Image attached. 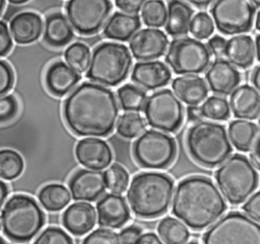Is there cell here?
Listing matches in <instances>:
<instances>
[{
  "mask_svg": "<svg viewBox=\"0 0 260 244\" xmlns=\"http://www.w3.org/2000/svg\"><path fill=\"white\" fill-rule=\"evenodd\" d=\"M177 146L175 140L158 131L148 130L136 139L133 155L139 165L148 169H161L175 159Z\"/></svg>",
  "mask_w": 260,
  "mask_h": 244,
  "instance_id": "cell-10",
  "label": "cell"
},
{
  "mask_svg": "<svg viewBox=\"0 0 260 244\" xmlns=\"http://www.w3.org/2000/svg\"><path fill=\"white\" fill-rule=\"evenodd\" d=\"M132 58L128 48L118 43H103L92 52L86 76L101 85L117 86L130 71Z\"/></svg>",
  "mask_w": 260,
  "mask_h": 244,
  "instance_id": "cell-6",
  "label": "cell"
},
{
  "mask_svg": "<svg viewBox=\"0 0 260 244\" xmlns=\"http://www.w3.org/2000/svg\"><path fill=\"white\" fill-rule=\"evenodd\" d=\"M210 12L218 31L232 35L251 29L255 7L250 0H215Z\"/></svg>",
  "mask_w": 260,
  "mask_h": 244,
  "instance_id": "cell-12",
  "label": "cell"
},
{
  "mask_svg": "<svg viewBox=\"0 0 260 244\" xmlns=\"http://www.w3.org/2000/svg\"><path fill=\"white\" fill-rule=\"evenodd\" d=\"M255 51L252 37L247 34H239L226 42L224 56L232 65L241 69H247L254 62Z\"/></svg>",
  "mask_w": 260,
  "mask_h": 244,
  "instance_id": "cell-26",
  "label": "cell"
},
{
  "mask_svg": "<svg viewBox=\"0 0 260 244\" xmlns=\"http://www.w3.org/2000/svg\"><path fill=\"white\" fill-rule=\"evenodd\" d=\"M157 232L165 244H185L190 236L187 227L172 217L164 218L158 223Z\"/></svg>",
  "mask_w": 260,
  "mask_h": 244,
  "instance_id": "cell-31",
  "label": "cell"
},
{
  "mask_svg": "<svg viewBox=\"0 0 260 244\" xmlns=\"http://www.w3.org/2000/svg\"><path fill=\"white\" fill-rule=\"evenodd\" d=\"M187 244H198L197 242H194V241H192V242H189V243H187Z\"/></svg>",
  "mask_w": 260,
  "mask_h": 244,
  "instance_id": "cell-61",
  "label": "cell"
},
{
  "mask_svg": "<svg viewBox=\"0 0 260 244\" xmlns=\"http://www.w3.org/2000/svg\"><path fill=\"white\" fill-rule=\"evenodd\" d=\"M73 37V30L67 18L60 12L50 14L46 18L44 40L52 47H62Z\"/></svg>",
  "mask_w": 260,
  "mask_h": 244,
  "instance_id": "cell-29",
  "label": "cell"
},
{
  "mask_svg": "<svg viewBox=\"0 0 260 244\" xmlns=\"http://www.w3.org/2000/svg\"><path fill=\"white\" fill-rule=\"evenodd\" d=\"M79 79L78 72L61 61L51 64L45 76L48 90L57 96H63L72 90Z\"/></svg>",
  "mask_w": 260,
  "mask_h": 244,
  "instance_id": "cell-22",
  "label": "cell"
},
{
  "mask_svg": "<svg viewBox=\"0 0 260 244\" xmlns=\"http://www.w3.org/2000/svg\"><path fill=\"white\" fill-rule=\"evenodd\" d=\"M67 187L58 183L47 184L39 192V199L42 206L50 212H57L64 209L71 199Z\"/></svg>",
  "mask_w": 260,
  "mask_h": 244,
  "instance_id": "cell-30",
  "label": "cell"
},
{
  "mask_svg": "<svg viewBox=\"0 0 260 244\" xmlns=\"http://www.w3.org/2000/svg\"><path fill=\"white\" fill-rule=\"evenodd\" d=\"M214 30L212 18L205 12H198L191 20L190 31L197 39L208 38Z\"/></svg>",
  "mask_w": 260,
  "mask_h": 244,
  "instance_id": "cell-39",
  "label": "cell"
},
{
  "mask_svg": "<svg viewBox=\"0 0 260 244\" xmlns=\"http://www.w3.org/2000/svg\"><path fill=\"white\" fill-rule=\"evenodd\" d=\"M259 125H260V118H259Z\"/></svg>",
  "mask_w": 260,
  "mask_h": 244,
  "instance_id": "cell-62",
  "label": "cell"
},
{
  "mask_svg": "<svg viewBox=\"0 0 260 244\" xmlns=\"http://www.w3.org/2000/svg\"><path fill=\"white\" fill-rule=\"evenodd\" d=\"M141 233H142V230L138 226H134V225L128 226L120 232L119 234L120 242L121 244H135L139 239V237L142 235Z\"/></svg>",
  "mask_w": 260,
  "mask_h": 244,
  "instance_id": "cell-44",
  "label": "cell"
},
{
  "mask_svg": "<svg viewBox=\"0 0 260 244\" xmlns=\"http://www.w3.org/2000/svg\"><path fill=\"white\" fill-rule=\"evenodd\" d=\"M173 179L159 172H142L134 176L127 191L132 212L141 218H156L165 214L171 204Z\"/></svg>",
  "mask_w": 260,
  "mask_h": 244,
  "instance_id": "cell-3",
  "label": "cell"
},
{
  "mask_svg": "<svg viewBox=\"0 0 260 244\" xmlns=\"http://www.w3.org/2000/svg\"><path fill=\"white\" fill-rule=\"evenodd\" d=\"M172 74L168 66L159 61H145L134 65L131 80L147 90L160 88L169 83Z\"/></svg>",
  "mask_w": 260,
  "mask_h": 244,
  "instance_id": "cell-19",
  "label": "cell"
},
{
  "mask_svg": "<svg viewBox=\"0 0 260 244\" xmlns=\"http://www.w3.org/2000/svg\"><path fill=\"white\" fill-rule=\"evenodd\" d=\"M45 224V215L39 204L25 194H14L1 212L4 235L15 242H28Z\"/></svg>",
  "mask_w": 260,
  "mask_h": 244,
  "instance_id": "cell-5",
  "label": "cell"
},
{
  "mask_svg": "<svg viewBox=\"0 0 260 244\" xmlns=\"http://www.w3.org/2000/svg\"><path fill=\"white\" fill-rule=\"evenodd\" d=\"M82 244H121V242L116 232L110 229L100 228L87 235L83 239Z\"/></svg>",
  "mask_w": 260,
  "mask_h": 244,
  "instance_id": "cell-41",
  "label": "cell"
},
{
  "mask_svg": "<svg viewBox=\"0 0 260 244\" xmlns=\"http://www.w3.org/2000/svg\"><path fill=\"white\" fill-rule=\"evenodd\" d=\"M225 201L214 183L204 176H190L178 184L172 212L193 230H202L225 211Z\"/></svg>",
  "mask_w": 260,
  "mask_h": 244,
  "instance_id": "cell-2",
  "label": "cell"
},
{
  "mask_svg": "<svg viewBox=\"0 0 260 244\" xmlns=\"http://www.w3.org/2000/svg\"><path fill=\"white\" fill-rule=\"evenodd\" d=\"M243 210L251 218L260 221V191L254 193L243 206Z\"/></svg>",
  "mask_w": 260,
  "mask_h": 244,
  "instance_id": "cell-45",
  "label": "cell"
},
{
  "mask_svg": "<svg viewBox=\"0 0 260 244\" xmlns=\"http://www.w3.org/2000/svg\"><path fill=\"white\" fill-rule=\"evenodd\" d=\"M120 105L124 110L138 111L144 107L147 99L146 93L132 84H125L117 91Z\"/></svg>",
  "mask_w": 260,
  "mask_h": 244,
  "instance_id": "cell-32",
  "label": "cell"
},
{
  "mask_svg": "<svg viewBox=\"0 0 260 244\" xmlns=\"http://www.w3.org/2000/svg\"><path fill=\"white\" fill-rule=\"evenodd\" d=\"M205 79L213 93L229 95L240 84L241 75L237 68L229 61L216 59L206 71Z\"/></svg>",
  "mask_w": 260,
  "mask_h": 244,
  "instance_id": "cell-16",
  "label": "cell"
},
{
  "mask_svg": "<svg viewBox=\"0 0 260 244\" xmlns=\"http://www.w3.org/2000/svg\"><path fill=\"white\" fill-rule=\"evenodd\" d=\"M143 111L151 128L167 133L176 132L184 119L183 105L170 89L158 90L148 96Z\"/></svg>",
  "mask_w": 260,
  "mask_h": 244,
  "instance_id": "cell-11",
  "label": "cell"
},
{
  "mask_svg": "<svg viewBox=\"0 0 260 244\" xmlns=\"http://www.w3.org/2000/svg\"><path fill=\"white\" fill-rule=\"evenodd\" d=\"M104 174L106 185L113 193L121 194L126 190L129 182V174L123 166L113 164Z\"/></svg>",
  "mask_w": 260,
  "mask_h": 244,
  "instance_id": "cell-38",
  "label": "cell"
},
{
  "mask_svg": "<svg viewBox=\"0 0 260 244\" xmlns=\"http://www.w3.org/2000/svg\"><path fill=\"white\" fill-rule=\"evenodd\" d=\"M203 117L212 120H225L230 117L231 107L225 98L210 96L200 106Z\"/></svg>",
  "mask_w": 260,
  "mask_h": 244,
  "instance_id": "cell-37",
  "label": "cell"
},
{
  "mask_svg": "<svg viewBox=\"0 0 260 244\" xmlns=\"http://www.w3.org/2000/svg\"><path fill=\"white\" fill-rule=\"evenodd\" d=\"M22 157L13 150H0V178L12 180L18 177L23 170Z\"/></svg>",
  "mask_w": 260,
  "mask_h": 244,
  "instance_id": "cell-33",
  "label": "cell"
},
{
  "mask_svg": "<svg viewBox=\"0 0 260 244\" xmlns=\"http://www.w3.org/2000/svg\"><path fill=\"white\" fill-rule=\"evenodd\" d=\"M229 103L238 118L255 119L260 115V94L248 84L237 87L232 92Z\"/></svg>",
  "mask_w": 260,
  "mask_h": 244,
  "instance_id": "cell-20",
  "label": "cell"
},
{
  "mask_svg": "<svg viewBox=\"0 0 260 244\" xmlns=\"http://www.w3.org/2000/svg\"><path fill=\"white\" fill-rule=\"evenodd\" d=\"M255 46H256V55H257V59H258V61H260V34L256 36Z\"/></svg>",
  "mask_w": 260,
  "mask_h": 244,
  "instance_id": "cell-55",
  "label": "cell"
},
{
  "mask_svg": "<svg viewBox=\"0 0 260 244\" xmlns=\"http://www.w3.org/2000/svg\"><path fill=\"white\" fill-rule=\"evenodd\" d=\"M252 1L256 6H260V0H250Z\"/></svg>",
  "mask_w": 260,
  "mask_h": 244,
  "instance_id": "cell-59",
  "label": "cell"
},
{
  "mask_svg": "<svg viewBox=\"0 0 260 244\" xmlns=\"http://www.w3.org/2000/svg\"><path fill=\"white\" fill-rule=\"evenodd\" d=\"M215 180L225 199L232 205H238L256 189L258 173L247 157L235 154L216 170Z\"/></svg>",
  "mask_w": 260,
  "mask_h": 244,
  "instance_id": "cell-7",
  "label": "cell"
},
{
  "mask_svg": "<svg viewBox=\"0 0 260 244\" xmlns=\"http://www.w3.org/2000/svg\"><path fill=\"white\" fill-rule=\"evenodd\" d=\"M95 211L88 202H75L63 213L64 227L73 235L81 236L89 232L95 224Z\"/></svg>",
  "mask_w": 260,
  "mask_h": 244,
  "instance_id": "cell-21",
  "label": "cell"
},
{
  "mask_svg": "<svg viewBox=\"0 0 260 244\" xmlns=\"http://www.w3.org/2000/svg\"><path fill=\"white\" fill-rule=\"evenodd\" d=\"M7 195H8V188H7V185H6L2 180H0V209H1L2 206L4 205Z\"/></svg>",
  "mask_w": 260,
  "mask_h": 244,
  "instance_id": "cell-53",
  "label": "cell"
},
{
  "mask_svg": "<svg viewBox=\"0 0 260 244\" xmlns=\"http://www.w3.org/2000/svg\"><path fill=\"white\" fill-rule=\"evenodd\" d=\"M250 159L252 165L255 166L258 170H260V146L254 151H252V153L250 154Z\"/></svg>",
  "mask_w": 260,
  "mask_h": 244,
  "instance_id": "cell-52",
  "label": "cell"
},
{
  "mask_svg": "<svg viewBox=\"0 0 260 244\" xmlns=\"http://www.w3.org/2000/svg\"><path fill=\"white\" fill-rule=\"evenodd\" d=\"M106 187L105 174L99 170L81 169L69 180L71 195L75 200L93 201L105 192Z\"/></svg>",
  "mask_w": 260,
  "mask_h": 244,
  "instance_id": "cell-15",
  "label": "cell"
},
{
  "mask_svg": "<svg viewBox=\"0 0 260 244\" xmlns=\"http://www.w3.org/2000/svg\"><path fill=\"white\" fill-rule=\"evenodd\" d=\"M10 32L17 44L26 45L35 42L42 33L43 22L40 15L24 11L16 14L10 21Z\"/></svg>",
  "mask_w": 260,
  "mask_h": 244,
  "instance_id": "cell-24",
  "label": "cell"
},
{
  "mask_svg": "<svg viewBox=\"0 0 260 244\" xmlns=\"http://www.w3.org/2000/svg\"><path fill=\"white\" fill-rule=\"evenodd\" d=\"M185 1L195 7L203 8V7H207L208 5H210L215 0H185Z\"/></svg>",
  "mask_w": 260,
  "mask_h": 244,
  "instance_id": "cell-54",
  "label": "cell"
},
{
  "mask_svg": "<svg viewBox=\"0 0 260 244\" xmlns=\"http://www.w3.org/2000/svg\"><path fill=\"white\" fill-rule=\"evenodd\" d=\"M255 25H256V28L260 31V11L257 13L256 21H255Z\"/></svg>",
  "mask_w": 260,
  "mask_h": 244,
  "instance_id": "cell-56",
  "label": "cell"
},
{
  "mask_svg": "<svg viewBox=\"0 0 260 244\" xmlns=\"http://www.w3.org/2000/svg\"><path fill=\"white\" fill-rule=\"evenodd\" d=\"M96 211L100 226L106 228H121L130 218L129 208L125 198L117 193L104 195L96 204Z\"/></svg>",
  "mask_w": 260,
  "mask_h": 244,
  "instance_id": "cell-18",
  "label": "cell"
},
{
  "mask_svg": "<svg viewBox=\"0 0 260 244\" xmlns=\"http://www.w3.org/2000/svg\"><path fill=\"white\" fill-rule=\"evenodd\" d=\"M63 115L67 127L82 137H105L114 130L119 107L114 92L96 83L84 82L71 91L64 101Z\"/></svg>",
  "mask_w": 260,
  "mask_h": 244,
  "instance_id": "cell-1",
  "label": "cell"
},
{
  "mask_svg": "<svg viewBox=\"0 0 260 244\" xmlns=\"http://www.w3.org/2000/svg\"><path fill=\"white\" fill-rule=\"evenodd\" d=\"M144 3L145 0H115L116 6L128 14H136Z\"/></svg>",
  "mask_w": 260,
  "mask_h": 244,
  "instance_id": "cell-47",
  "label": "cell"
},
{
  "mask_svg": "<svg viewBox=\"0 0 260 244\" xmlns=\"http://www.w3.org/2000/svg\"><path fill=\"white\" fill-rule=\"evenodd\" d=\"M225 47L226 40L219 35H213L211 38H209L207 43V48L209 52L217 59H220L224 55Z\"/></svg>",
  "mask_w": 260,
  "mask_h": 244,
  "instance_id": "cell-46",
  "label": "cell"
},
{
  "mask_svg": "<svg viewBox=\"0 0 260 244\" xmlns=\"http://www.w3.org/2000/svg\"><path fill=\"white\" fill-rule=\"evenodd\" d=\"M146 123L137 112L123 113L117 124V133L126 139H133L145 131Z\"/></svg>",
  "mask_w": 260,
  "mask_h": 244,
  "instance_id": "cell-34",
  "label": "cell"
},
{
  "mask_svg": "<svg viewBox=\"0 0 260 244\" xmlns=\"http://www.w3.org/2000/svg\"><path fill=\"white\" fill-rule=\"evenodd\" d=\"M4 6H5V0H0V15L4 9Z\"/></svg>",
  "mask_w": 260,
  "mask_h": 244,
  "instance_id": "cell-58",
  "label": "cell"
},
{
  "mask_svg": "<svg viewBox=\"0 0 260 244\" xmlns=\"http://www.w3.org/2000/svg\"><path fill=\"white\" fill-rule=\"evenodd\" d=\"M10 3L12 4H22V3H25L27 2L28 0H8Z\"/></svg>",
  "mask_w": 260,
  "mask_h": 244,
  "instance_id": "cell-57",
  "label": "cell"
},
{
  "mask_svg": "<svg viewBox=\"0 0 260 244\" xmlns=\"http://www.w3.org/2000/svg\"><path fill=\"white\" fill-rule=\"evenodd\" d=\"M165 59L176 74L196 75L210 66L211 53L195 38L179 37L171 42Z\"/></svg>",
  "mask_w": 260,
  "mask_h": 244,
  "instance_id": "cell-9",
  "label": "cell"
},
{
  "mask_svg": "<svg viewBox=\"0 0 260 244\" xmlns=\"http://www.w3.org/2000/svg\"><path fill=\"white\" fill-rule=\"evenodd\" d=\"M187 116L189 120L195 121V123L200 121V119L203 117L201 113V109L198 106H189L187 108Z\"/></svg>",
  "mask_w": 260,
  "mask_h": 244,
  "instance_id": "cell-50",
  "label": "cell"
},
{
  "mask_svg": "<svg viewBox=\"0 0 260 244\" xmlns=\"http://www.w3.org/2000/svg\"><path fill=\"white\" fill-rule=\"evenodd\" d=\"M0 244H6V243H5V241H4L1 237H0Z\"/></svg>",
  "mask_w": 260,
  "mask_h": 244,
  "instance_id": "cell-60",
  "label": "cell"
},
{
  "mask_svg": "<svg viewBox=\"0 0 260 244\" xmlns=\"http://www.w3.org/2000/svg\"><path fill=\"white\" fill-rule=\"evenodd\" d=\"M140 27V19L136 14L115 12L107 21L104 33L108 38L127 40L133 36Z\"/></svg>",
  "mask_w": 260,
  "mask_h": 244,
  "instance_id": "cell-27",
  "label": "cell"
},
{
  "mask_svg": "<svg viewBox=\"0 0 260 244\" xmlns=\"http://www.w3.org/2000/svg\"><path fill=\"white\" fill-rule=\"evenodd\" d=\"M65 9L72 27L79 34L89 35L105 26L112 3L110 0H68Z\"/></svg>",
  "mask_w": 260,
  "mask_h": 244,
  "instance_id": "cell-13",
  "label": "cell"
},
{
  "mask_svg": "<svg viewBox=\"0 0 260 244\" xmlns=\"http://www.w3.org/2000/svg\"><path fill=\"white\" fill-rule=\"evenodd\" d=\"M193 10L185 2L171 0L168 5L166 31L171 36H182L190 30Z\"/></svg>",
  "mask_w": 260,
  "mask_h": 244,
  "instance_id": "cell-28",
  "label": "cell"
},
{
  "mask_svg": "<svg viewBox=\"0 0 260 244\" xmlns=\"http://www.w3.org/2000/svg\"><path fill=\"white\" fill-rule=\"evenodd\" d=\"M203 244H260V224L240 212H230L203 235Z\"/></svg>",
  "mask_w": 260,
  "mask_h": 244,
  "instance_id": "cell-8",
  "label": "cell"
},
{
  "mask_svg": "<svg viewBox=\"0 0 260 244\" xmlns=\"http://www.w3.org/2000/svg\"><path fill=\"white\" fill-rule=\"evenodd\" d=\"M64 58L72 69L81 73L88 68L91 57L87 46L81 43H74L65 50Z\"/></svg>",
  "mask_w": 260,
  "mask_h": 244,
  "instance_id": "cell-36",
  "label": "cell"
},
{
  "mask_svg": "<svg viewBox=\"0 0 260 244\" xmlns=\"http://www.w3.org/2000/svg\"><path fill=\"white\" fill-rule=\"evenodd\" d=\"M229 139L239 151H254L260 146V129L252 121L236 119L229 126Z\"/></svg>",
  "mask_w": 260,
  "mask_h": 244,
  "instance_id": "cell-25",
  "label": "cell"
},
{
  "mask_svg": "<svg viewBox=\"0 0 260 244\" xmlns=\"http://www.w3.org/2000/svg\"><path fill=\"white\" fill-rule=\"evenodd\" d=\"M172 88L176 96L189 106H197L208 95L206 82L198 75H183L174 79Z\"/></svg>",
  "mask_w": 260,
  "mask_h": 244,
  "instance_id": "cell-23",
  "label": "cell"
},
{
  "mask_svg": "<svg viewBox=\"0 0 260 244\" xmlns=\"http://www.w3.org/2000/svg\"><path fill=\"white\" fill-rule=\"evenodd\" d=\"M17 112V101L12 95L0 96V123L14 117Z\"/></svg>",
  "mask_w": 260,
  "mask_h": 244,
  "instance_id": "cell-42",
  "label": "cell"
},
{
  "mask_svg": "<svg viewBox=\"0 0 260 244\" xmlns=\"http://www.w3.org/2000/svg\"><path fill=\"white\" fill-rule=\"evenodd\" d=\"M141 17L144 24L149 27H160L165 25L168 17V11L164 1H145L141 10Z\"/></svg>",
  "mask_w": 260,
  "mask_h": 244,
  "instance_id": "cell-35",
  "label": "cell"
},
{
  "mask_svg": "<svg viewBox=\"0 0 260 244\" xmlns=\"http://www.w3.org/2000/svg\"><path fill=\"white\" fill-rule=\"evenodd\" d=\"M135 244H162V242L154 233H145L139 237Z\"/></svg>",
  "mask_w": 260,
  "mask_h": 244,
  "instance_id": "cell-49",
  "label": "cell"
},
{
  "mask_svg": "<svg viewBox=\"0 0 260 244\" xmlns=\"http://www.w3.org/2000/svg\"><path fill=\"white\" fill-rule=\"evenodd\" d=\"M12 47V40L7 25L0 21V56L6 55Z\"/></svg>",
  "mask_w": 260,
  "mask_h": 244,
  "instance_id": "cell-48",
  "label": "cell"
},
{
  "mask_svg": "<svg viewBox=\"0 0 260 244\" xmlns=\"http://www.w3.org/2000/svg\"><path fill=\"white\" fill-rule=\"evenodd\" d=\"M168 44V36L161 30L143 28L131 37L129 47L135 59L151 61L165 54Z\"/></svg>",
  "mask_w": 260,
  "mask_h": 244,
  "instance_id": "cell-14",
  "label": "cell"
},
{
  "mask_svg": "<svg viewBox=\"0 0 260 244\" xmlns=\"http://www.w3.org/2000/svg\"><path fill=\"white\" fill-rule=\"evenodd\" d=\"M186 142L193 160L207 168L222 164L233 150L225 128L206 120H200L189 129Z\"/></svg>",
  "mask_w": 260,
  "mask_h": 244,
  "instance_id": "cell-4",
  "label": "cell"
},
{
  "mask_svg": "<svg viewBox=\"0 0 260 244\" xmlns=\"http://www.w3.org/2000/svg\"><path fill=\"white\" fill-rule=\"evenodd\" d=\"M251 81L254 85V88L259 92L260 94V66L256 67L252 73Z\"/></svg>",
  "mask_w": 260,
  "mask_h": 244,
  "instance_id": "cell-51",
  "label": "cell"
},
{
  "mask_svg": "<svg viewBox=\"0 0 260 244\" xmlns=\"http://www.w3.org/2000/svg\"><path fill=\"white\" fill-rule=\"evenodd\" d=\"M13 72L10 66L0 60V95L5 94L13 85Z\"/></svg>",
  "mask_w": 260,
  "mask_h": 244,
  "instance_id": "cell-43",
  "label": "cell"
},
{
  "mask_svg": "<svg viewBox=\"0 0 260 244\" xmlns=\"http://www.w3.org/2000/svg\"><path fill=\"white\" fill-rule=\"evenodd\" d=\"M34 244H73V241L64 230L49 227L38 236Z\"/></svg>",
  "mask_w": 260,
  "mask_h": 244,
  "instance_id": "cell-40",
  "label": "cell"
},
{
  "mask_svg": "<svg viewBox=\"0 0 260 244\" xmlns=\"http://www.w3.org/2000/svg\"><path fill=\"white\" fill-rule=\"evenodd\" d=\"M75 156L81 165L90 170H102L108 167L113 158L107 142L93 138L80 140L75 147Z\"/></svg>",
  "mask_w": 260,
  "mask_h": 244,
  "instance_id": "cell-17",
  "label": "cell"
}]
</instances>
